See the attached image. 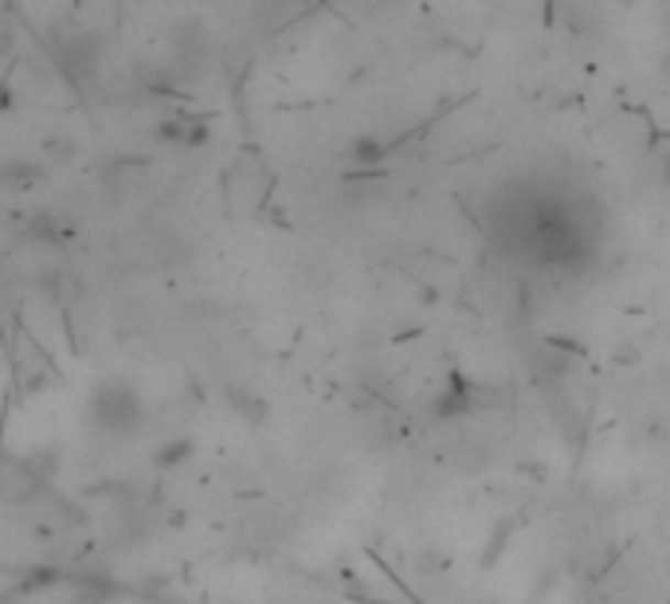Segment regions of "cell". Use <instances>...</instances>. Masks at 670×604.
<instances>
[{
	"instance_id": "1",
	"label": "cell",
	"mask_w": 670,
	"mask_h": 604,
	"mask_svg": "<svg viewBox=\"0 0 670 604\" xmlns=\"http://www.w3.org/2000/svg\"><path fill=\"white\" fill-rule=\"evenodd\" d=\"M90 420L107 436H134L145 420L142 397L125 381H102L90 393Z\"/></svg>"
},
{
	"instance_id": "2",
	"label": "cell",
	"mask_w": 670,
	"mask_h": 604,
	"mask_svg": "<svg viewBox=\"0 0 670 604\" xmlns=\"http://www.w3.org/2000/svg\"><path fill=\"white\" fill-rule=\"evenodd\" d=\"M188 455H193V443L180 440V443H173V448H162V451H157V455H153V460L162 463V468H173V463L188 460Z\"/></svg>"
},
{
	"instance_id": "3",
	"label": "cell",
	"mask_w": 670,
	"mask_h": 604,
	"mask_svg": "<svg viewBox=\"0 0 670 604\" xmlns=\"http://www.w3.org/2000/svg\"><path fill=\"white\" fill-rule=\"evenodd\" d=\"M381 154H385V145L376 142V138H358V142H353V157H358V162H376Z\"/></svg>"
}]
</instances>
